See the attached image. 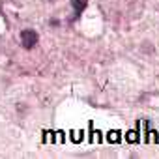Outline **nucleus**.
<instances>
[{"label": "nucleus", "mask_w": 159, "mask_h": 159, "mask_svg": "<svg viewBox=\"0 0 159 159\" xmlns=\"http://www.w3.org/2000/svg\"><path fill=\"white\" fill-rule=\"evenodd\" d=\"M38 39H39V38H38V32L32 30V28L21 32V43H23L25 49H34L36 43H38Z\"/></svg>", "instance_id": "1"}, {"label": "nucleus", "mask_w": 159, "mask_h": 159, "mask_svg": "<svg viewBox=\"0 0 159 159\" xmlns=\"http://www.w3.org/2000/svg\"><path fill=\"white\" fill-rule=\"evenodd\" d=\"M86 0H71V6H73V10L77 11V15H81L83 11H84V8H86Z\"/></svg>", "instance_id": "2"}, {"label": "nucleus", "mask_w": 159, "mask_h": 159, "mask_svg": "<svg viewBox=\"0 0 159 159\" xmlns=\"http://www.w3.org/2000/svg\"><path fill=\"white\" fill-rule=\"evenodd\" d=\"M118 139H120V135L116 137V131H111V135H109V140H111V142H116Z\"/></svg>", "instance_id": "3"}]
</instances>
